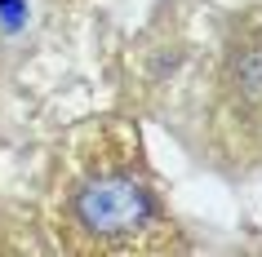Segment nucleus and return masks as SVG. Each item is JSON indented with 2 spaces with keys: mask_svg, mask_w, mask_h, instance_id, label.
Segmentation results:
<instances>
[{
  "mask_svg": "<svg viewBox=\"0 0 262 257\" xmlns=\"http://www.w3.org/2000/svg\"><path fill=\"white\" fill-rule=\"evenodd\" d=\"M54 235L62 253H182L160 177L138 133L98 120L71 133L54 182Z\"/></svg>",
  "mask_w": 262,
  "mask_h": 257,
  "instance_id": "f257e3e1",
  "label": "nucleus"
},
{
  "mask_svg": "<svg viewBox=\"0 0 262 257\" xmlns=\"http://www.w3.org/2000/svg\"><path fill=\"white\" fill-rule=\"evenodd\" d=\"M218 94L227 120L245 129V142H262V14L240 18L231 40L222 44Z\"/></svg>",
  "mask_w": 262,
  "mask_h": 257,
  "instance_id": "f03ea898",
  "label": "nucleus"
}]
</instances>
